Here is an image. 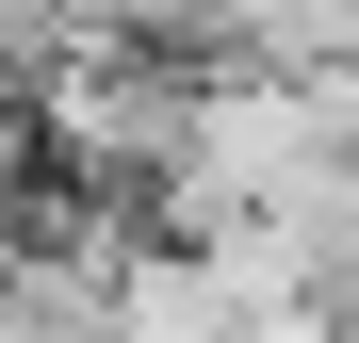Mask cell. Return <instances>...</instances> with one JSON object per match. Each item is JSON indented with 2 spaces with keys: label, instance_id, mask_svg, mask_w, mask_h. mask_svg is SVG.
I'll use <instances>...</instances> for the list:
<instances>
[{
  "label": "cell",
  "instance_id": "obj_1",
  "mask_svg": "<svg viewBox=\"0 0 359 343\" xmlns=\"http://www.w3.org/2000/svg\"><path fill=\"white\" fill-rule=\"evenodd\" d=\"M66 17H82V0H0V66H17V49H49Z\"/></svg>",
  "mask_w": 359,
  "mask_h": 343
},
{
  "label": "cell",
  "instance_id": "obj_2",
  "mask_svg": "<svg viewBox=\"0 0 359 343\" xmlns=\"http://www.w3.org/2000/svg\"><path fill=\"white\" fill-rule=\"evenodd\" d=\"M327 327H359V229H343V262H327Z\"/></svg>",
  "mask_w": 359,
  "mask_h": 343
}]
</instances>
